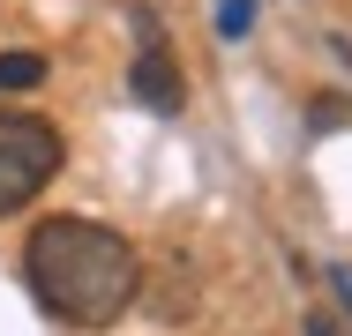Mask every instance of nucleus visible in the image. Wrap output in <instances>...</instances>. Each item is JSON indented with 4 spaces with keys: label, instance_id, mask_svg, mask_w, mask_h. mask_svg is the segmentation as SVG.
Wrapping results in <instances>:
<instances>
[{
    "label": "nucleus",
    "instance_id": "obj_1",
    "mask_svg": "<svg viewBox=\"0 0 352 336\" xmlns=\"http://www.w3.org/2000/svg\"><path fill=\"white\" fill-rule=\"evenodd\" d=\"M30 291L60 329H113L142 291V262L113 224L90 217H45L23 247Z\"/></svg>",
    "mask_w": 352,
    "mask_h": 336
},
{
    "label": "nucleus",
    "instance_id": "obj_2",
    "mask_svg": "<svg viewBox=\"0 0 352 336\" xmlns=\"http://www.w3.org/2000/svg\"><path fill=\"white\" fill-rule=\"evenodd\" d=\"M53 172H60V128H45V120H30V112H8V105H0V217L23 209Z\"/></svg>",
    "mask_w": 352,
    "mask_h": 336
},
{
    "label": "nucleus",
    "instance_id": "obj_3",
    "mask_svg": "<svg viewBox=\"0 0 352 336\" xmlns=\"http://www.w3.org/2000/svg\"><path fill=\"white\" fill-rule=\"evenodd\" d=\"M135 38H142V45H135V75H128L135 97L150 105V112H180V60L165 53V30H157L150 8L135 15Z\"/></svg>",
    "mask_w": 352,
    "mask_h": 336
},
{
    "label": "nucleus",
    "instance_id": "obj_4",
    "mask_svg": "<svg viewBox=\"0 0 352 336\" xmlns=\"http://www.w3.org/2000/svg\"><path fill=\"white\" fill-rule=\"evenodd\" d=\"M38 82H45V53H0V97L38 90Z\"/></svg>",
    "mask_w": 352,
    "mask_h": 336
},
{
    "label": "nucleus",
    "instance_id": "obj_5",
    "mask_svg": "<svg viewBox=\"0 0 352 336\" xmlns=\"http://www.w3.org/2000/svg\"><path fill=\"white\" fill-rule=\"evenodd\" d=\"M217 30L225 38H248L255 30V0H217Z\"/></svg>",
    "mask_w": 352,
    "mask_h": 336
},
{
    "label": "nucleus",
    "instance_id": "obj_6",
    "mask_svg": "<svg viewBox=\"0 0 352 336\" xmlns=\"http://www.w3.org/2000/svg\"><path fill=\"white\" fill-rule=\"evenodd\" d=\"M307 120H315V128H345L352 105H345V97H315V112H307Z\"/></svg>",
    "mask_w": 352,
    "mask_h": 336
},
{
    "label": "nucleus",
    "instance_id": "obj_7",
    "mask_svg": "<svg viewBox=\"0 0 352 336\" xmlns=\"http://www.w3.org/2000/svg\"><path fill=\"white\" fill-rule=\"evenodd\" d=\"M307 329H315V336H338V329H330V314H315V322H307Z\"/></svg>",
    "mask_w": 352,
    "mask_h": 336
}]
</instances>
